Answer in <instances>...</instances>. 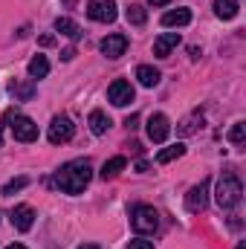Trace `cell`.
I'll use <instances>...</instances> for the list:
<instances>
[{"label":"cell","mask_w":246,"mask_h":249,"mask_svg":"<svg viewBox=\"0 0 246 249\" xmlns=\"http://www.w3.org/2000/svg\"><path fill=\"white\" fill-rule=\"evenodd\" d=\"M133 96H136V90H133V84H130V81H124V78H116V81L107 87V102H110V105H116V107L130 105V102H133Z\"/></svg>","instance_id":"8992f818"},{"label":"cell","mask_w":246,"mask_h":249,"mask_svg":"<svg viewBox=\"0 0 246 249\" xmlns=\"http://www.w3.org/2000/svg\"><path fill=\"white\" fill-rule=\"evenodd\" d=\"M136 78H139L142 87H157L159 78H162V72H159L157 67H151V64H139V67H136Z\"/></svg>","instance_id":"4fadbf2b"},{"label":"cell","mask_w":246,"mask_h":249,"mask_svg":"<svg viewBox=\"0 0 246 249\" xmlns=\"http://www.w3.org/2000/svg\"><path fill=\"white\" fill-rule=\"evenodd\" d=\"M177 44H180V32H162L154 41V55L157 58H168L171 50H177Z\"/></svg>","instance_id":"8fae6325"},{"label":"cell","mask_w":246,"mask_h":249,"mask_svg":"<svg viewBox=\"0 0 246 249\" xmlns=\"http://www.w3.org/2000/svg\"><path fill=\"white\" fill-rule=\"evenodd\" d=\"M197 122H203V113H200V110H197V113H191V116H188V119L180 124V133H183V136L194 133V130H197Z\"/></svg>","instance_id":"603a6c76"},{"label":"cell","mask_w":246,"mask_h":249,"mask_svg":"<svg viewBox=\"0 0 246 249\" xmlns=\"http://www.w3.org/2000/svg\"><path fill=\"white\" fill-rule=\"evenodd\" d=\"M26 70H29V78H44V75L50 72V61H47V55H35Z\"/></svg>","instance_id":"ffe728a7"},{"label":"cell","mask_w":246,"mask_h":249,"mask_svg":"<svg viewBox=\"0 0 246 249\" xmlns=\"http://www.w3.org/2000/svg\"><path fill=\"white\" fill-rule=\"evenodd\" d=\"M124 50H127V38L124 35H107L105 41H102V53L113 61V58H122Z\"/></svg>","instance_id":"7c38bea8"},{"label":"cell","mask_w":246,"mask_h":249,"mask_svg":"<svg viewBox=\"0 0 246 249\" xmlns=\"http://www.w3.org/2000/svg\"><path fill=\"white\" fill-rule=\"evenodd\" d=\"M185 154V145L183 142H177V145H168V148H162L159 154H157V162L159 165H165V162H174V160H180Z\"/></svg>","instance_id":"d6986e66"},{"label":"cell","mask_w":246,"mask_h":249,"mask_svg":"<svg viewBox=\"0 0 246 249\" xmlns=\"http://www.w3.org/2000/svg\"><path fill=\"white\" fill-rule=\"evenodd\" d=\"M136 122H139V116H127V119H124V124H127V127H136Z\"/></svg>","instance_id":"4316f807"},{"label":"cell","mask_w":246,"mask_h":249,"mask_svg":"<svg viewBox=\"0 0 246 249\" xmlns=\"http://www.w3.org/2000/svg\"><path fill=\"white\" fill-rule=\"evenodd\" d=\"M90 180H93V165L87 160H72V162L61 165L58 174H55V186L61 188L64 194H81L90 186Z\"/></svg>","instance_id":"6da1fadb"},{"label":"cell","mask_w":246,"mask_h":249,"mask_svg":"<svg viewBox=\"0 0 246 249\" xmlns=\"http://www.w3.org/2000/svg\"><path fill=\"white\" fill-rule=\"evenodd\" d=\"M124 18H127V23L142 26V23L148 20V12H145V6H139V3H130V6H127V12H124Z\"/></svg>","instance_id":"44dd1931"},{"label":"cell","mask_w":246,"mask_h":249,"mask_svg":"<svg viewBox=\"0 0 246 249\" xmlns=\"http://www.w3.org/2000/svg\"><path fill=\"white\" fill-rule=\"evenodd\" d=\"M209 188H211V183L203 180L200 186H194L188 194H185V209H188L191 214H197V212H203V209L209 206Z\"/></svg>","instance_id":"ba28073f"},{"label":"cell","mask_w":246,"mask_h":249,"mask_svg":"<svg viewBox=\"0 0 246 249\" xmlns=\"http://www.w3.org/2000/svg\"><path fill=\"white\" fill-rule=\"evenodd\" d=\"M238 0H214V15L220 18V20H232L235 15H238Z\"/></svg>","instance_id":"2e32d148"},{"label":"cell","mask_w":246,"mask_h":249,"mask_svg":"<svg viewBox=\"0 0 246 249\" xmlns=\"http://www.w3.org/2000/svg\"><path fill=\"white\" fill-rule=\"evenodd\" d=\"M148 3H151V6H168L171 0H148Z\"/></svg>","instance_id":"83f0119b"},{"label":"cell","mask_w":246,"mask_h":249,"mask_svg":"<svg viewBox=\"0 0 246 249\" xmlns=\"http://www.w3.org/2000/svg\"><path fill=\"white\" fill-rule=\"evenodd\" d=\"M124 165H127V160H124V157H110V160L102 165V171H99V174H102V180H113V177H119V174L124 171Z\"/></svg>","instance_id":"5bb4252c"},{"label":"cell","mask_w":246,"mask_h":249,"mask_svg":"<svg viewBox=\"0 0 246 249\" xmlns=\"http://www.w3.org/2000/svg\"><path fill=\"white\" fill-rule=\"evenodd\" d=\"M0 145H3V122H0Z\"/></svg>","instance_id":"4dcf8cb0"},{"label":"cell","mask_w":246,"mask_h":249,"mask_svg":"<svg viewBox=\"0 0 246 249\" xmlns=\"http://www.w3.org/2000/svg\"><path fill=\"white\" fill-rule=\"evenodd\" d=\"M55 32H61V35L72 38V41L81 38V26H78L75 20H70V18H58V20H55Z\"/></svg>","instance_id":"e0dca14e"},{"label":"cell","mask_w":246,"mask_h":249,"mask_svg":"<svg viewBox=\"0 0 246 249\" xmlns=\"http://www.w3.org/2000/svg\"><path fill=\"white\" fill-rule=\"evenodd\" d=\"M32 223H35V212H32V206H15L12 209V226L18 229V232H29L32 229Z\"/></svg>","instance_id":"30bf717a"},{"label":"cell","mask_w":246,"mask_h":249,"mask_svg":"<svg viewBox=\"0 0 246 249\" xmlns=\"http://www.w3.org/2000/svg\"><path fill=\"white\" fill-rule=\"evenodd\" d=\"M90 130H93L96 136H102V133L110 130V119H107L105 110H93V113H90Z\"/></svg>","instance_id":"ac0fdd59"},{"label":"cell","mask_w":246,"mask_h":249,"mask_svg":"<svg viewBox=\"0 0 246 249\" xmlns=\"http://www.w3.org/2000/svg\"><path fill=\"white\" fill-rule=\"evenodd\" d=\"M78 249H102V247H96V244H81Z\"/></svg>","instance_id":"f1b7e54d"},{"label":"cell","mask_w":246,"mask_h":249,"mask_svg":"<svg viewBox=\"0 0 246 249\" xmlns=\"http://www.w3.org/2000/svg\"><path fill=\"white\" fill-rule=\"evenodd\" d=\"M238 249H246V244H241V247H238Z\"/></svg>","instance_id":"1f68e13d"},{"label":"cell","mask_w":246,"mask_h":249,"mask_svg":"<svg viewBox=\"0 0 246 249\" xmlns=\"http://www.w3.org/2000/svg\"><path fill=\"white\" fill-rule=\"evenodd\" d=\"M72 133H75L72 119H70V116H55L53 124H50V130H47V139H50L53 145H64V142L72 139Z\"/></svg>","instance_id":"277c9868"},{"label":"cell","mask_w":246,"mask_h":249,"mask_svg":"<svg viewBox=\"0 0 246 249\" xmlns=\"http://www.w3.org/2000/svg\"><path fill=\"white\" fill-rule=\"evenodd\" d=\"M6 249H26L23 244H12V247H6Z\"/></svg>","instance_id":"f546056e"},{"label":"cell","mask_w":246,"mask_h":249,"mask_svg":"<svg viewBox=\"0 0 246 249\" xmlns=\"http://www.w3.org/2000/svg\"><path fill=\"white\" fill-rule=\"evenodd\" d=\"M127 249H154V241H145V238H133Z\"/></svg>","instance_id":"d4e9b609"},{"label":"cell","mask_w":246,"mask_h":249,"mask_svg":"<svg viewBox=\"0 0 246 249\" xmlns=\"http://www.w3.org/2000/svg\"><path fill=\"white\" fill-rule=\"evenodd\" d=\"M26 186H29V177H18V180H9L6 186L0 188V194L3 197H12L15 191H20V188H26Z\"/></svg>","instance_id":"7402d4cb"},{"label":"cell","mask_w":246,"mask_h":249,"mask_svg":"<svg viewBox=\"0 0 246 249\" xmlns=\"http://www.w3.org/2000/svg\"><path fill=\"white\" fill-rule=\"evenodd\" d=\"M87 15H90V20L113 23L119 12H116V3L113 0H87Z\"/></svg>","instance_id":"5b68a950"},{"label":"cell","mask_w":246,"mask_h":249,"mask_svg":"<svg viewBox=\"0 0 246 249\" xmlns=\"http://www.w3.org/2000/svg\"><path fill=\"white\" fill-rule=\"evenodd\" d=\"M246 136V122H235L232 124V130H229V142H235V145H241Z\"/></svg>","instance_id":"cb8c5ba5"},{"label":"cell","mask_w":246,"mask_h":249,"mask_svg":"<svg viewBox=\"0 0 246 249\" xmlns=\"http://www.w3.org/2000/svg\"><path fill=\"white\" fill-rule=\"evenodd\" d=\"M191 23V12L188 9H171L162 15V26H188Z\"/></svg>","instance_id":"9a60e30c"},{"label":"cell","mask_w":246,"mask_h":249,"mask_svg":"<svg viewBox=\"0 0 246 249\" xmlns=\"http://www.w3.org/2000/svg\"><path fill=\"white\" fill-rule=\"evenodd\" d=\"M9 122H12V136H15L18 142H35V139H38V124L32 122L29 116H18V113H15Z\"/></svg>","instance_id":"52a82bcc"},{"label":"cell","mask_w":246,"mask_h":249,"mask_svg":"<svg viewBox=\"0 0 246 249\" xmlns=\"http://www.w3.org/2000/svg\"><path fill=\"white\" fill-rule=\"evenodd\" d=\"M61 58L64 61H72V58H75V47H67V50L61 53Z\"/></svg>","instance_id":"484cf974"},{"label":"cell","mask_w":246,"mask_h":249,"mask_svg":"<svg viewBox=\"0 0 246 249\" xmlns=\"http://www.w3.org/2000/svg\"><path fill=\"white\" fill-rule=\"evenodd\" d=\"M241 197H244V186H241V180H238L235 174H223L220 183H217V191H214L217 206H220V209H235V206L241 203Z\"/></svg>","instance_id":"7a4b0ae2"},{"label":"cell","mask_w":246,"mask_h":249,"mask_svg":"<svg viewBox=\"0 0 246 249\" xmlns=\"http://www.w3.org/2000/svg\"><path fill=\"white\" fill-rule=\"evenodd\" d=\"M130 223L139 235H154L159 229V214L154 206H133L130 212Z\"/></svg>","instance_id":"3957f363"},{"label":"cell","mask_w":246,"mask_h":249,"mask_svg":"<svg viewBox=\"0 0 246 249\" xmlns=\"http://www.w3.org/2000/svg\"><path fill=\"white\" fill-rule=\"evenodd\" d=\"M168 133H171V122H168V116L165 113H154V116H148V139L151 142H165L168 139Z\"/></svg>","instance_id":"9c48e42d"}]
</instances>
